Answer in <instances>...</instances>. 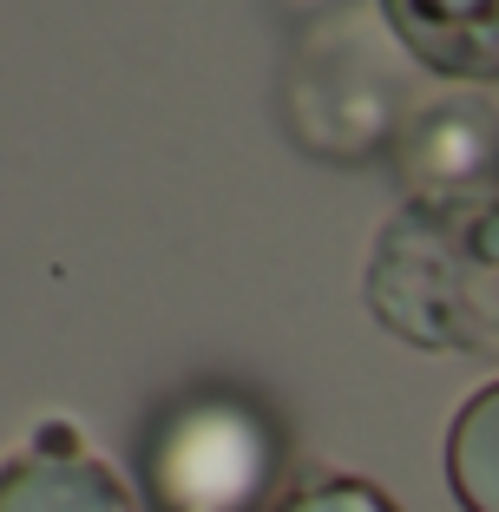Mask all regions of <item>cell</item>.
<instances>
[{"mask_svg": "<svg viewBox=\"0 0 499 512\" xmlns=\"http://www.w3.org/2000/svg\"><path fill=\"white\" fill-rule=\"evenodd\" d=\"M368 309L434 355H499V184L421 191L368 250Z\"/></svg>", "mask_w": 499, "mask_h": 512, "instance_id": "6da1fadb", "label": "cell"}, {"mask_svg": "<svg viewBox=\"0 0 499 512\" xmlns=\"http://www.w3.org/2000/svg\"><path fill=\"white\" fill-rule=\"evenodd\" d=\"M276 512H394V499L355 473H309L303 486L276 499Z\"/></svg>", "mask_w": 499, "mask_h": 512, "instance_id": "8992f818", "label": "cell"}, {"mask_svg": "<svg viewBox=\"0 0 499 512\" xmlns=\"http://www.w3.org/2000/svg\"><path fill=\"white\" fill-rule=\"evenodd\" d=\"M283 473L270 414L237 394H191L165 407L145 440V486L158 512H263Z\"/></svg>", "mask_w": 499, "mask_h": 512, "instance_id": "7a4b0ae2", "label": "cell"}, {"mask_svg": "<svg viewBox=\"0 0 499 512\" xmlns=\"http://www.w3.org/2000/svg\"><path fill=\"white\" fill-rule=\"evenodd\" d=\"M394 40L447 79H499V0H381Z\"/></svg>", "mask_w": 499, "mask_h": 512, "instance_id": "277c9868", "label": "cell"}, {"mask_svg": "<svg viewBox=\"0 0 499 512\" xmlns=\"http://www.w3.org/2000/svg\"><path fill=\"white\" fill-rule=\"evenodd\" d=\"M447 486L467 512H499V381L467 394L447 427Z\"/></svg>", "mask_w": 499, "mask_h": 512, "instance_id": "5b68a950", "label": "cell"}, {"mask_svg": "<svg viewBox=\"0 0 499 512\" xmlns=\"http://www.w3.org/2000/svg\"><path fill=\"white\" fill-rule=\"evenodd\" d=\"M0 512H138L125 480L79 447L73 427L46 421L20 460L0 467Z\"/></svg>", "mask_w": 499, "mask_h": 512, "instance_id": "3957f363", "label": "cell"}]
</instances>
